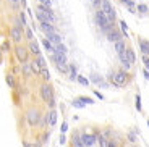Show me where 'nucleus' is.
I'll return each instance as SVG.
<instances>
[{"label":"nucleus","instance_id":"f257e3e1","mask_svg":"<svg viewBox=\"0 0 149 147\" xmlns=\"http://www.w3.org/2000/svg\"><path fill=\"white\" fill-rule=\"evenodd\" d=\"M36 16H37V19H39V23H41V21H49V23H54V21H55V15L52 13L50 7H47V5H42V3L37 5V13H36Z\"/></svg>","mask_w":149,"mask_h":147},{"label":"nucleus","instance_id":"f03ea898","mask_svg":"<svg viewBox=\"0 0 149 147\" xmlns=\"http://www.w3.org/2000/svg\"><path fill=\"white\" fill-rule=\"evenodd\" d=\"M109 81L112 83L113 86H117V87H122V86H125L128 83V74L127 71H117V73H110L109 74Z\"/></svg>","mask_w":149,"mask_h":147},{"label":"nucleus","instance_id":"7ed1b4c3","mask_svg":"<svg viewBox=\"0 0 149 147\" xmlns=\"http://www.w3.org/2000/svg\"><path fill=\"white\" fill-rule=\"evenodd\" d=\"M96 23H97V26H99L104 33H107V31L112 29V23L109 21V18L105 16V13L102 10L96 11Z\"/></svg>","mask_w":149,"mask_h":147},{"label":"nucleus","instance_id":"20e7f679","mask_svg":"<svg viewBox=\"0 0 149 147\" xmlns=\"http://www.w3.org/2000/svg\"><path fill=\"white\" fill-rule=\"evenodd\" d=\"M101 7H102V11L105 13V16L109 18V21L110 23L115 21L117 15H115V10H113V7H112V3H110V0H102Z\"/></svg>","mask_w":149,"mask_h":147},{"label":"nucleus","instance_id":"39448f33","mask_svg":"<svg viewBox=\"0 0 149 147\" xmlns=\"http://www.w3.org/2000/svg\"><path fill=\"white\" fill-rule=\"evenodd\" d=\"M26 120H28V123H29L31 126H36V125L41 123V113H39L37 110H29L26 113Z\"/></svg>","mask_w":149,"mask_h":147},{"label":"nucleus","instance_id":"423d86ee","mask_svg":"<svg viewBox=\"0 0 149 147\" xmlns=\"http://www.w3.org/2000/svg\"><path fill=\"white\" fill-rule=\"evenodd\" d=\"M10 37H11V41L13 42H21L23 41V29H21V26H13L10 31Z\"/></svg>","mask_w":149,"mask_h":147},{"label":"nucleus","instance_id":"0eeeda50","mask_svg":"<svg viewBox=\"0 0 149 147\" xmlns=\"http://www.w3.org/2000/svg\"><path fill=\"white\" fill-rule=\"evenodd\" d=\"M41 96H42V99H44L45 102H50V100L54 99V89H52V86H49V84L42 86V87H41Z\"/></svg>","mask_w":149,"mask_h":147},{"label":"nucleus","instance_id":"6e6552de","mask_svg":"<svg viewBox=\"0 0 149 147\" xmlns=\"http://www.w3.org/2000/svg\"><path fill=\"white\" fill-rule=\"evenodd\" d=\"M15 55H16V58H18L21 63H26L28 58H29V53H28V50H26L24 47H19V45L15 49Z\"/></svg>","mask_w":149,"mask_h":147},{"label":"nucleus","instance_id":"1a4fd4ad","mask_svg":"<svg viewBox=\"0 0 149 147\" xmlns=\"http://www.w3.org/2000/svg\"><path fill=\"white\" fill-rule=\"evenodd\" d=\"M81 139H83V144H84V147H91V146H94V144H96L97 134H83Z\"/></svg>","mask_w":149,"mask_h":147},{"label":"nucleus","instance_id":"9d476101","mask_svg":"<svg viewBox=\"0 0 149 147\" xmlns=\"http://www.w3.org/2000/svg\"><path fill=\"white\" fill-rule=\"evenodd\" d=\"M105 36H107V39L110 42H113V44H115L117 41H120V39H122V36H120V33L117 29H113V28H112L110 31H107V33H105Z\"/></svg>","mask_w":149,"mask_h":147},{"label":"nucleus","instance_id":"9b49d317","mask_svg":"<svg viewBox=\"0 0 149 147\" xmlns=\"http://www.w3.org/2000/svg\"><path fill=\"white\" fill-rule=\"evenodd\" d=\"M41 31H44L45 34H50V33H55V28L52 26V23H49V21H41Z\"/></svg>","mask_w":149,"mask_h":147},{"label":"nucleus","instance_id":"f8f14e48","mask_svg":"<svg viewBox=\"0 0 149 147\" xmlns=\"http://www.w3.org/2000/svg\"><path fill=\"white\" fill-rule=\"evenodd\" d=\"M118 58H120V62H122L123 70H125V71H127V70H130L131 63L128 62V58H127V52H122V53H118Z\"/></svg>","mask_w":149,"mask_h":147},{"label":"nucleus","instance_id":"ddd939ff","mask_svg":"<svg viewBox=\"0 0 149 147\" xmlns=\"http://www.w3.org/2000/svg\"><path fill=\"white\" fill-rule=\"evenodd\" d=\"M47 41L50 42L52 45H57V44L62 42V37H60L57 33H50V34H47Z\"/></svg>","mask_w":149,"mask_h":147},{"label":"nucleus","instance_id":"4468645a","mask_svg":"<svg viewBox=\"0 0 149 147\" xmlns=\"http://www.w3.org/2000/svg\"><path fill=\"white\" fill-rule=\"evenodd\" d=\"M29 52L33 53V55H36V57L41 55V49H39V45H37L36 41H29Z\"/></svg>","mask_w":149,"mask_h":147},{"label":"nucleus","instance_id":"2eb2a0df","mask_svg":"<svg viewBox=\"0 0 149 147\" xmlns=\"http://www.w3.org/2000/svg\"><path fill=\"white\" fill-rule=\"evenodd\" d=\"M91 83L101 86V87H107V83H104V79H102L99 74H93V76H91Z\"/></svg>","mask_w":149,"mask_h":147},{"label":"nucleus","instance_id":"dca6fc26","mask_svg":"<svg viewBox=\"0 0 149 147\" xmlns=\"http://www.w3.org/2000/svg\"><path fill=\"white\" fill-rule=\"evenodd\" d=\"M47 123L50 126H54L57 123V112L55 110H52V112H49V115H47Z\"/></svg>","mask_w":149,"mask_h":147},{"label":"nucleus","instance_id":"f3484780","mask_svg":"<svg viewBox=\"0 0 149 147\" xmlns=\"http://www.w3.org/2000/svg\"><path fill=\"white\" fill-rule=\"evenodd\" d=\"M115 50H117V53H122V52L127 50V45H125V42H123L122 39L115 42Z\"/></svg>","mask_w":149,"mask_h":147},{"label":"nucleus","instance_id":"a211bd4d","mask_svg":"<svg viewBox=\"0 0 149 147\" xmlns=\"http://www.w3.org/2000/svg\"><path fill=\"white\" fill-rule=\"evenodd\" d=\"M125 52H127V58H128V62H130L131 65H133V63L136 62V55H134V50H133V49H127Z\"/></svg>","mask_w":149,"mask_h":147},{"label":"nucleus","instance_id":"6ab92c4d","mask_svg":"<svg viewBox=\"0 0 149 147\" xmlns=\"http://www.w3.org/2000/svg\"><path fill=\"white\" fill-rule=\"evenodd\" d=\"M54 52H60V53H63V55H67L68 49H67V45H63L62 42H60V44L54 45Z\"/></svg>","mask_w":149,"mask_h":147},{"label":"nucleus","instance_id":"aec40b11","mask_svg":"<svg viewBox=\"0 0 149 147\" xmlns=\"http://www.w3.org/2000/svg\"><path fill=\"white\" fill-rule=\"evenodd\" d=\"M139 49H141V52L144 53V55H149V42H146V41H139Z\"/></svg>","mask_w":149,"mask_h":147},{"label":"nucleus","instance_id":"412c9836","mask_svg":"<svg viewBox=\"0 0 149 147\" xmlns=\"http://www.w3.org/2000/svg\"><path fill=\"white\" fill-rule=\"evenodd\" d=\"M23 73H24V76H31L33 74V68H31V63H23Z\"/></svg>","mask_w":149,"mask_h":147},{"label":"nucleus","instance_id":"4be33fe9","mask_svg":"<svg viewBox=\"0 0 149 147\" xmlns=\"http://www.w3.org/2000/svg\"><path fill=\"white\" fill-rule=\"evenodd\" d=\"M73 147H84L81 136H78V134H74L73 136Z\"/></svg>","mask_w":149,"mask_h":147},{"label":"nucleus","instance_id":"5701e85b","mask_svg":"<svg viewBox=\"0 0 149 147\" xmlns=\"http://www.w3.org/2000/svg\"><path fill=\"white\" fill-rule=\"evenodd\" d=\"M31 68H33V73H36V74H41V66H39V63L34 60V62H31Z\"/></svg>","mask_w":149,"mask_h":147},{"label":"nucleus","instance_id":"b1692460","mask_svg":"<svg viewBox=\"0 0 149 147\" xmlns=\"http://www.w3.org/2000/svg\"><path fill=\"white\" fill-rule=\"evenodd\" d=\"M120 28H122L123 36H125V37H128V26H127V23L123 21V19H120Z\"/></svg>","mask_w":149,"mask_h":147},{"label":"nucleus","instance_id":"393cba45","mask_svg":"<svg viewBox=\"0 0 149 147\" xmlns=\"http://www.w3.org/2000/svg\"><path fill=\"white\" fill-rule=\"evenodd\" d=\"M42 45H44V47H45V50H49L50 53L54 52V45L50 44V42H49L47 39H42Z\"/></svg>","mask_w":149,"mask_h":147},{"label":"nucleus","instance_id":"a878e982","mask_svg":"<svg viewBox=\"0 0 149 147\" xmlns=\"http://www.w3.org/2000/svg\"><path fill=\"white\" fill-rule=\"evenodd\" d=\"M76 81H78L81 86H88V84H89V79H86L84 76H79V74L76 76Z\"/></svg>","mask_w":149,"mask_h":147},{"label":"nucleus","instance_id":"bb28decb","mask_svg":"<svg viewBox=\"0 0 149 147\" xmlns=\"http://www.w3.org/2000/svg\"><path fill=\"white\" fill-rule=\"evenodd\" d=\"M76 66L74 65H70V79H76Z\"/></svg>","mask_w":149,"mask_h":147},{"label":"nucleus","instance_id":"cd10ccee","mask_svg":"<svg viewBox=\"0 0 149 147\" xmlns=\"http://www.w3.org/2000/svg\"><path fill=\"white\" fill-rule=\"evenodd\" d=\"M41 76L44 78L45 81H49V79H50V73H49L47 68H42V70H41Z\"/></svg>","mask_w":149,"mask_h":147},{"label":"nucleus","instance_id":"c85d7f7f","mask_svg":"<svg viewBox=\"0 0 149 147\" xmlns=\"http://www.w3.org/2000/svg\"><path fill=\"white\" fill-rule=\"evenodd\" d=\"M71 105H73L74 108H83V107H84L86 103H83V102H81V100H79V99H74V100H73V103H71Z\"/></svg>","mask_w":149,"mask_h":147},{"label":"nucleus","instance_id":"c756f323","mask_svg":"<svg viewBox=\"0 0 149 147\" xmlns=\"http://www.w3.org/2000/svg\"><path fill=\"white\" fill-rule=\"evenodd\" d=\"M36 62L39 63V66H41V68H47V65H45V60H44V57H42V55H39V57H37V58H36Z\"/></svg>","mask_w":149,"mask_h":147},{"label":"nucleus","instance_id":"7c9ffc66","mask_svg":"<svg viewBox=\"0 0 149 147\" xmlns=\"http://www.w3.org/2000/svg\"><path fill=\"white\" fill-rule=\"evenodd\" d=\"M97 141H99V144H101V147H107V146H109L107 139H105L104 136H97Z\"/></svg>","mask_w":149,"mask_h":147},{"label":"nucleus","instance_id":"2f4dec72","mask_svg":"<svg viewBox=\"0 0 149 147\" xmlns=\"http://www.w3.org/2000/svg\"><path fill=\"white\" fill-rule=\"evenodd\" d=\"M138 11H139V13H148L149 7H148V5H144V3H141V5H138Z\"/></svg>","mask_w":149,"mask_h":147},{"label":"nucleus","instance_id":"473e14b6","mask_svg":"<svg viewBox=\"0 0 149 147\" xmlns=\"http://www.w3.org/2000/svg\"><path fill=\"white\" fill-rule=\"evenodd\" d=\"M7 84L10 86L11 89L15 87V79H13V76H10V74H8V76H7Z\"/></svg>","mask_w":149,"mask_h":147},{"label":"nucleus","instance_id":"72a5a7b5","mask_svg":"<svg viewBox=\"0 0 149 147\" xmlns=\"http://www.w3.org/2000/svg\"><path fill=\"white\" fill-rule=\"evenodd\" d=\"M79 100H81L83 103H94V100L91 99V97H78Z\"/></svg>","mask_w":149,"mask_h":147},{"label":"nucleus","instance_id":"f704fd0d","mask_svg":"<svg viewBox=\"0 0 149 147\" xmlns=\"http://www.w3.org/2000/svg\"><path fill=\"white\" fill-rule=\"evenodd\" d=\"M143 63H144L146 70H149V55H143Z\"/></svg>","mask_w":149,"mask_h":147},{"label":"nucleus","instance_id":"c9c22d12","mask_svg":"<svg viewBox=\"0 0 149 147\" xmlns=\"http://www.w3.org/2000/svg\"><path fill=\"white\" fill-rule=\"evenodd\" d=\"M60 131L63 132V134L68 131V123H67V121H63V123H62V129H60Z\"/></svg>","mask_w":149,"mask_h":147},{"label":"nucleus","instance_id":"e433bc0d","mask_svg":"<svg viewBox=\"0 0 149 147\" xmlns=\"http://www.w3.org/2000/svg\"><path fill=\"white\" fill-rule=\"evenodd\" d=\"M136 108L141 110V97H139V96H136Z\"/></svg>","mask_w":149,"mask_h":147},{"label":"nucleus","instance_id":"4c0bfd02","mask_svg":"<svg viewBox=\"0 0 149 147\" xmlns=\"http://www.w3.org/2000/svg\"><path fill=\"white\" fill-rule=\"evenodd\" d=\"M39 3H42V5H47V7H50V5H52V0H39Z\"/></svg>","mask_w":149,"mask_h":147},{"label":"nucleus","instance_id":"58836bf2","mask_svg":"<svg viewBox=\"0 0 149 147\" xmlns=\"http://www.w3.org/2000/svg\"><path fill=\"white\" fill-rule=\"evenodd\" d=\"M23 147H41V144H29V142H24Z\"/></svg>","mask_w":149,"mask_h":147},{"label":"nucleus","instance_id":"ea45409f","mask_svg":"<svg viewBox=\"0 0 149 147\" xmlns=\"http://www.w3.org/2000/svg\"><path fill=\"white\" fill-rule=\"evenodd\" d=\"M26 36H28V39H29V41H33V39H34L33 31H31V29H26Z\"/></svg>","mask_w":149,"mask_h":147},{"label":"nucleus","instance_id":"a19ab883","mask_svg":"<svg viewBox=\"0 0 149 147\" xmlns=\"http://www.w3.org/2000/svg\"><path fill=\"white\" fill-rule=\"evenodd\" d=\"M2 49H3L5 52H8L10 50V44H8V42H3V44H2Z\"/></svg>","mask_w":149,"mask_h":147},{"label":"nucleus","instance_id":"79ce46f5","mask_svg":"<svg viewBox=\"0 0 149 147\" xmlns=\"http://www.w3.org/2000/svg\"><path fill=\"white\" fill-rule=\"evenodd\" d=\"M19 18H21V23H23L24 26L28 24V23H26V16H24V13H19Z\"/></svg>","mask_w":149,"mask_h":147},{"label":"nucleus","instance_id":"37998d69","mask_svg":"<svg viewBox=\"0 0 149 147\" xmlns=\"http://www.w3.org/2000/svg\"><path fill=\"white\" fill-rule=\"evenodd\" d=\"M94 94H96V97H97V99L104 100V96H102V94H101V92H99V91H94Z\"/></svg>","mask_w":149,"mask_h":147},{"label":"nucleus","instance_id":"c03bdc74","mask_svg":"<svg viewBox=\"0 0 149 147\" xmlns=\"http://www.w3.org/2000/svg\"><path fill=\"white\" fill-rule=\"evenodd\" d=\"M67 142V137H65V134L62 132V136H60V144H65Z\"/></svg>","mask_w":149,"mask_h":147},{"label":"nucleus","instance_id":"a18cd8bd","mask_svg":"<svg viewBox=\"0 0 149 147\" xmlns=\"http://www.w3.org/2000/svg\"><path fill=\"white\" fill-rule=\"evenodd\" d=\"M143 74H144V78L149 81V71H148V70H144V71H143Z\"/></svg>","mask_w":149,"mask_h":147},{"label":"nucleus","instance_id":"49530a36","mask_svg":"<svg viewBox=\"0 0 149 147\" xmlns=\"http://www.w3.org/2000/svg\"><path fill=\"white\" fill-rule=\"evenodd\" d=\"M8 2H10V3H13V7H16V5H18V0H8Z\"/></svg>","mask_w":149,"mask_h":147},{"label":"nucleus","instance_id":"de8ad7c7","mask_svg":"<svg viewBox=\"0 0 149 147\" xmlns=\"http://www.w3.org/2000/svg\"><path fill=\"white\" fill-rule=\"evenodd\" d=\"M107 147H117V146H115V142H109Z\"/></svg>","mask_w":149,"mask_h":147},{"label":"nucleus","instance_id":"09e8293b","mask_svg":"<svg viewBox=\"0 0 149 147\" xmlns=\"http://www.w3.org/2000/svg\"><path fill=\"white\" fill-rule=\"evenodd\" d=\"M93 2H94V0H91V3H93Z\"/></svg>","mask_w":149,"mask_h":147},{"label":"nucleus","instance_id":"8fccbe9b","mask_svg":"<svg viewBox=\"0 0 149 147\" xmlns=\"http://www.w3.org/2000/svg\"><path fill=\"white\" fill-rule=\"evenodd\" d=\"M148 125H149V120H148Z\"/></svg>","mask_w":149,"mask_h":147}]
</instances>
